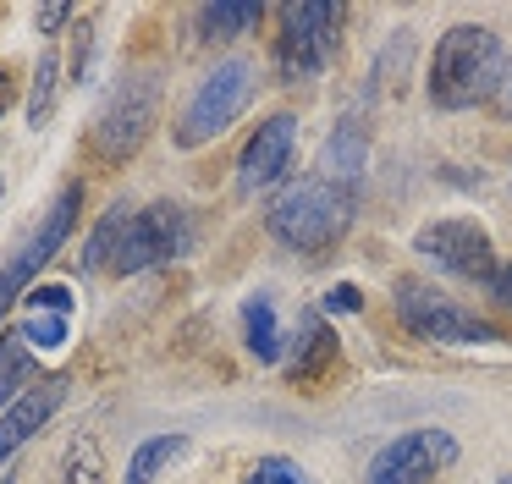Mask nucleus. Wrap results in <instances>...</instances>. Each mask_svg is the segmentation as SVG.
Here are the masks:
<instances>
[{
  "instance_id": "nucleus-32",
  "label": "nucleus",
  "mask_w": 512,
  "mask_h": 484,
  "mask_svg": "<svg viewBox=\"0 0 512 484\" xmlns=\"http://www.w3.org/2000/svg\"><path fill=\"white\" fill-rule=\"evenodd\" d=\"M496 484H512V479H496Z\"/></svg>"
},
{
  "instance_id": "nucleus-4",
  "label": "nucleus",
  "mask_w": 512,
  "mask_h": 484,
  "mask_svg": "<svg viewBox=\"0 0 512 484\" xmlns=\"http://www.w3.org/2000/svg\"><path fill=\"white\" fill-rule=\"evenodd\" d=\"M276 17H281L276 72L287 77V83L320 77L325 61H331V50H336V33H342L347 6H336V0H287Z\"/></svg>"
},
{
  "instance_id": "nucleus-17",
  "label": "nucleus",
  "mask_w": 512,
  "mask_h": 484,
  "mask_svg": "<svg viewBox=\"0 0 512 484\" xmlns=\"http://www.w3.org/2000/svg\"><path fill=\"white\" fill-rule=\"evenodd\" d=\"M259 22H265V6H259V0H215V6L199 11L204 39H243Z\"/></svg>"
},
{
  "instance_id": "nucleus-5",
  "label": "nucleus",
  "mask_w": 512,
  "mask_h": 484,
  "mask_svg": "<svg viewBox=\"0 0 512 484\" xmlns=\"http://www.w3.org/2000/svg\"><path fill=\"white\" fill-rule=\"evenodd\" d=\"M155 116H160V83H155V72H133V77H122V83H116V94L105 99L100 121L89 127L94 154H100L105 165L133 160V154L144 149L149 127H155Z\"/></svg>"
},
{
  "instance_id": "nucleus-19",
  "label": "nucleus",
  "mask_w": 512,
  "mask_h": 484,
  "mask_svg": "<svg viewBox=\"0 0 512 484\" xmlns=\"http://www.w3.org/2000/svg\"><path fill=\"white\" fill-rule=\"evenodd\" d=\"M182 451H188V435H149V440H138V451L127 457V479L122 484H155V473L171 468Z\"/></svg>"
},
{
  "instance_id": "nucleus-21",
  "label": "nucleus",
  "mask_w": 512,
  "mask_h": 484,
  "mask_svg": "<svg viewBox=\"0 0 512 484\" xmlns=\"http://www.w3.org/2000/svg\"><path fill=\"white\" fill-rule=\"evenodd\" d=\"M56 83H61V61H56V50H45L34 66V83H28V127L34 132L45 127L50 110H56Z\"/></svg>"
},
{
  "instance_id": "nucleus-10",
  "label": "nucleus",
  "mask_w": 512,
  "mask_h": 484,
  "mask_svg": "<svg viewBox=\"0 0 512 484\" xmlns=\"http://www.w3.org/2000/svg\"><path fill=\"white\" fill-rule=\"evenodd\" d=\"M413 248H419V259L441 264V270L463 275V281H490V270H496V253H490V231L479 226V220H430V226L413 237Z\"/></svg>"
},
{
  "instance_id": "nucleus-7",
  "label": "nucleus",
  "mask_w": 512,
  "mask_h": 484,
  "mask_svg": "<svg viewBox=\"0 0 512 484\" xmlns=\"http://www.w3.org/2000/svg\"><path fill=\"white\" fill-rule=\"evenodd\" d=\"M397 319L424 341H501V330L490 319L468 314L463 303H452L446 292H435L430 281H397Z\"/></svg>"
},
{
  "instance_id": "nucleus-16",
  "label": "nucleus",
  "mask_w": 512,
  "mask_h": 484,
  "mask_svg": "<svg viewBox=\"0 0 512 484\" xmlns=\"http://www.w3.org/2000/svg\"><path fill=\"white\" fill-rule=\"evenodd\" d=\"M127 220H133V209L116 198V204L100 215V226L89 231V242H83L78 270H105V264H116V248H122V237H127Z\"/></svg>"
},
{
  "instance_id": "nucleus-12",
  "label": "nucleus",
  "mask_w": 512,
  "mask_h": 484,
  "mask_svg": "<svg viewBox=\"0 0 512 484\" xmlns=\"http://www.w3.org/2000/svg\"><path fill=\"white\" fill-rule=\"evenodd\" d=\"M67 402V374H50V380H34L23 396H17L6 413H0V462L12 457L17 446H23L28 435H39V429L56 418V407Z\"/></svg>"
},
{
  "instance_id": "nucleus-3",
  "label": "nucleus",
  "mask_w": 512,
  "mask_h": 484,
  "mask_svg": "<svg viewBox=\"0 0 512 484\" xmlns=\"http://www.w3.org/2000/svg\"><path fill=\"white\" fill-rule=\"evenodd\" d=\"M254 88H259V66L248 61V55L215 61V72L204 77V83L188 94V105H182L177 127H171V143H177V149H204L210 138H221V132L248 110Z\"/></svg>"
},
{
  "instance_id": "nucleus-24",
  "label": "nucleus",
  "mask_w": 512,
  "mask_h": 484,
  "mask_svg": "<svg viewBox=\"0 0 512 484\" xmlns=\"http://www.w3.org/2000/svg\"><path fill=\"white\" fill-rule=\"evenodd\" d=\"M23 303L34 308V314H61V319H67L72 314V286H34Z\"/></svg>"
},
{
  "instance_id": "nucleus-18",
  "label": "nucleus",
  "mask_w": 512,
  "mask_h": 484,
  "mask_svg": "<svg viewBox=\"0 0 512 484\" xmlns=\"http://www.w3.org/2000/svg\"><path fill=\"white\" fill-rule=\"evenodd\" d=\"M243 336L259 363H281V325H276V303L270 297H248L243 303Z\"/></svg>"
},
{
  "instance_id": "nucleus-1",
  "label": "nucleus",
  "mask_w": 512,
  "mask_h": 484,
  "mask_svg": "<svg viewBox=\"0 0 512 484\" xmlns=\"http://www.w3.org/2000/svg\"><path fill=\"white\" fill-rule=\"evenodd\" d=\"M501 39L479 22H457L435 39L430 55V105L435 110H474L479 99L501 94Z\"/></svg>"
},
{
  "instance_id": "nucleus-30",
  "label": "nucleus",
  "mask_w": 512,
  "mask_h": 484,
  "mask_svg": "<svg viewBox=\"0 0 512 484\" xmlns=\"http://www.w3.org/2000/svg\"><path fill=\"white\" fill-rule=\"evenodd\" d=\"M0 193H6V176H0Z\"/></svg>"
},
{
  "instance_id": "nucleus-6",
  "label": "nucleus",
  "mask_w": 512,
  "mask_h": 484,
  "mask_svg": "<svg viewBox=\"0 0 512 484\" xmlns=\"http://www.w3.org/2000/svg\"><path fill=\"white\" fill-rule=\"evenodd\" d=\"M78 209H83V182H67V187L56 193V204L39 215V226L12 248V259L0 264V314H12L17 297L34 292V275L45 270V264L61 253V242L72 237V220H78Z\"/></svg>"
},
{
  "instance_id": "nucleus-29",
  "label": "nucleus",
  "mask_w": 512,
  "mask_h": 484,
  "mask_svg": "<svg viewBox=\"0 0 512 484\" xmlns=\"http://www.w3.org/2000/svg\"><path fill=\"white\" fill-rule=\"evenodd\" d=\"M496 105H501V116H512V72L501 77V94H496Z\"/></svg>"
},
{
  "instance_id": "nucleus-25",
  "label": "nucleus",
  "mask_w": 512,
  "mask_h": 484,
  "mask_svg": "<svg viewBox=\"0 0 512 484\" xmlns=\"http://www.w3.org/2000/svg\"><path fill=\"white\" fill-rule=\"evenodd\" d=\"M320 308L325 314H358V308H364V292H358V286H331Z\"/></svg>"
},
{
  "instance_id": "nucleus-8",
  "label": "nucleus",
  "mask_w": 512,
  "mask_h": 484,
  "mask_svg": "<svg viewBox=\"0 0 512 484\" xmlns=\"http://www.w3.org/2000/svg\"><path fill=\"white\" fill-rule=\"evenodd\" d=\"M188 242H193L188 209L171 204V198H160V204L138 209V215L127 220V237H122V248H116L111 270L116 275H144V270H155V264L182 259V253H188Z\"/></svg>"
},
{
  "instance_id": "nucleus-9",
  "label": "nucleus",
  "mask_w": 512,
  "mask_h": 484,
  "mask_svg": "<svg viewBox=\"0 0 512 484\" xmlns=\"http://www.w3.org/2000/svg\"><path fill=\"white\" fill-rule=\"evenodd\" d=\"M457 462V435L452 429H408V435L386 440L369 457V484H430L441 468Z\"/></svg>"
},
{
  "instance_id": "nucleus-27",
  "label": "nucleus",
  "mask_w": 512,
  "mask_h": 484,
  "mask_svg": "<svg viewBox=\"0 0 512 484\" xmlns=\"http://www.w3.org/2000/svg\"><path fill=\"white\" fill-rule=\"evenodd\" d=\"M72 22V6L67 0H56V6H39V33H61Z\"/></svg>"
},
{
  "instance_id": "nucleus-15",
  "label": "nucleus",
  "mask_w": 512,
  "mask_h": 484,
  "mask_svg": "<svg viewBox=\"0 0 512 484\" xmlns=\"http://www.w3.org/2000/svg\"><path fill=\"white\" fill-rule=\"evenodd\" d=\"M336 363V336L325 319H303L298 325V358H292V380L298 385H314L325 369Z\"/></svg>"
},
{
  "instance_id": "nucleus-23",
  "label": "nucleus",
  "mask_w": 512,
  "mask_h": 484,
  "mask_svg": "<svg viewBox=\"0 0 512 484\" xmlns=\"http://www.w3.org/2000/svg\"><path fill=\"white\" fill-rule=\"evenodd\" d=\"M298 479H303V468L292 457H259L243 484H298Z\"/></svg>"
},
{
  "instance_id": "nucleus-14",
  "label": "nucleus",
  "mask_w": 512,
  "mask_h": 484,
  "mask_svg": "<svg viewBox=\"0 0 512 484\" xmlns=\"http://www.w3.org/2000/svg\"><path fill=\"white\" fill-rule=\"evenodd\" d=\"M34 374H39V358H34V347H28V336L12 325L0 336V407H12L17 396L34 385Z\"/></svg>"
},
{
  "instance_id": "nucleus-13",
  "label": "nucleus",
  "mask_w": 512,
  "mask_h": 484,
  "mask_svg": "<svg viewBox=\"0 0 512 484\" xmlns=\"http://www.w3.org/2000/svg\"><path fill=\"white\" fill-rule=\"evenodd\" d=\"M364 154H369L364 127H358V121H342V127L331 132V143L320 149V171H314V176L347 193V182H358V171H364Z\"/></svg>"
},
{
  "instance_id": "nucleus-26",
  "label": "nucleus",
  "mask_w": 512,
  "mask_h": 484,
  "mask_svg": "<svg viewBox=\"0 0 512 484\" xmlns=\"http://www.w3.org/2000/svg\"><path fill=\"white\" fill-rule=\"evenodd\" d=\"M485 286H490V297H496V303H501V308H507V314H512V264H496Z\"/></svg>"
},
{
  "instance_id": "nucleus-20",
  "label": "nucleus",
  "mask_w": 512,
  "mask_h": 484,
  "mask_svg": "<svg viewBox=\"0 0 512 484\" xmlns=\"http://www.w3.org/2000/svg\"><path fill=\"white\" fill-rule=\"evenodd\" d=\"M50 484H105V457H100V446H94L89 435H72L67 451H61V462H56V479H50Z\"/></svg>"
},
{
  "instance_id": "nucleus-31",
  "label": "nucleus",
  "mask_w": 512,
  "mask_h": 484,
  "mask_svg": "<svg viewBox=\"0 0 512 484\" xmlns=\"http://www.w3.org/2000/svg\"><path fill=\"white\" fill-rule=\"evenodd\" d=\"M298 484H309V473H303V479H298Z\"/></svg>"
},
{
  "instance_id": "nucleus-28",
  "label": "nucleus",
  "mask_w": 512,
  "mask_h": 484,
  "mask_svg": "<svg viewBox=\"0 0 512 484\" xmlns=\"http://www.w3.org/2000/svg\"><path fill=\"white\" fill-rule=\"evenodd\" d=\"M12 99H17V83H12V66H0V116L12 110Z\"/></svg>"
},
{
  "instance_id": "nucleus-2",
  "label": "nucleus",
  "mask_w": 512,
  "mask_h": 484,
  "mask_svg": "<svg viewBox=\"0 0 512 484\" xmlns=\"http://www.w3.org/2000/svg\"><path fill=\"white\" fill-rule=\"evenodd\" d=\"M353 226V198L342 187L320 182V176H303L287 193L270 204V237L287 242L292 253H325L342 242V231Z\"/></svg>"
},
{
  "instance_id": "nucleus-22",
  "label": "nucleus",
  "mask_w": 512,
  "mask_h": 484,
  "mask_svg": "<svg viewBox=\"0 0 512 484\" xmlns=\"http://www.w3.org/2000/svg\"><path fill=\"white\" fill-rule=\"evenodd\" d=\"M17 330L28 336V347H61L67 341V319L61 314H28Z\"/></svg>"
},
{
  "instance_id": "nucleus-33",
  "label": "nucleus",
  "mask_w": 512,
  "mask_h": 484,
  "mask_svg": "<svg viewBox=\"0 0 512 484\" xmlns=\"http://www.w3.org/2000/svg\"><path fill=\"white\" fill-rule=\"evenodd\" d=\"M0 484H12V479H0Z\"/></svg>"
},
{
  "instance_id": "nucleus-11",
  "label": "nucleus",
  "mask_w": 512,
  "mask_h": 484,
  "mask_svg": "<svg viewBox=\"0 0 512 484\" xmlns=\"http://www.w3.org/2000/svg\"><path fill=\"white\" fill-rule=\"evenodd\" d=\"M292 143H298V116H270L259 121V132L243 143V160H237V193H259V187L281 182V171L292 165Z\"/></svg>"
}]
</instances>
